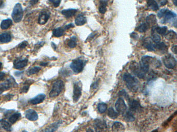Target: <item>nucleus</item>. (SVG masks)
<instances>
[{
	"mask_svg": "<svg viewBox=\"0 0 177 132\" xmlns=\"http://www.w3.org/2000/svg\"><path fill=\"white\" fill-rule=\"evenodd\" d=\"M123 79L126 83V86L131 92H135L139 89L140 84L138 80L130 73L126 72L123 77Z\"/></svg>",
	"mask_w": 177,
	"mask_h": 132,
	"instance_id": "nucleus-1",
	"label": "nucleus"
},
{
	"mask_svg": "<svg viewBox=\"0 0 177 132\" xmlns=\"http://www.w3.org/2000/svg\"><path fill=\"white\" fill-rule=\"evenodd\" d=\"M64 83L62 80H57L53 83L51 91H50L49 96L51 98H55L58 96L61 92L63 90Z\"/></svg>",
	"mask_w": 177,
	"mask_h": 132,
	"instance_id": "nucleus-2",
	"label": "nucleus"
},
{
	"mask_svg": "<svg viewBox=\"0 0 177 132\" xmlns=\"http://www.w3.org/2000/svg\"><path fill=\"white\" fill-rule=\"evenodd\" d=\"M24 15V10L22 5L20 3H17L14 7L12 10V19L16 23H18L22 21Z\"/></svg>",
	"mask_w": 177,
	"mask_h": 132,
	"instance_id": "nucleus-3",
	"label": "nucleus"
},
{
	"mask_svg": "<svg viewBox=\"0 0 177 132\" xmlns=\"http://www.w3.org/2000/svg\"><path fill=\"white\" fill-rule=\"evenodd\" d=\"M85 62L84 60L80 58H76L70 64V68L73 72L79 73L82 71Z\"/></svg>",
	"mask_w": 177,
	"mask_h": 132,
	"instance_id": "nucleus-4",
	"label": "nucleus"
},
{
	"mask_svg": "<svg viewBox=\"0 0 177 132\" xmlns=\"http://www.w3.org/2000/svg\"><path fill=\"white\" fill-rule=\"evenodd\" d=\"M162 62L165 67L168 69H174L176 66L177 61L175 57L171 54H168L162 57Z\"/></svg>",
	"mask_w": 177,
	"mask_h": 132,
	"instance_id": "nucleus-5",
	"label": "nucleus"
},
{
	"mask_svg": "<svg viewBox=\"0 0 177 132\" xmlns=\"http://www.w3.org/2000/svg\"><path fill=\"white\" fill-rule=\"evenodd\" d=\"M82 87L81 83L75 82L73 86V100L74 102H78L82 96Z\"/></svg>",
	"mask_w": 177,
	"mask_h": 132,
	"instance_id": "nucleus-6",
	"label": "nucleus"
},
{
	"mask_svg": "<svg viewBox=\"0 0 177 132\" xmlns=\"http://www.w3.org/2000/svg\"><path fill=\"white\" fill-rule=\"evenodd\" d=\"M96 132H108V127L106 121L103 120L97 119L94 123Z\"/></svg>",
	"mask_w": 177,
	"mask_h": 132,
	"instance_id": "nucleus-7",
	"label": "nucleus"
},
{
	"mask_svg": "<svg viewBox=\"0 0 177 132\" xmlns=\"http://www.w3.org/2000/svg\"><path fill=\"white\" fill-rule=\"evenodd\" d=\"M115 109L118 113L123 114L127 110V106L124 98L119 97L115 103Z\"/></svg>",
	"mask_w": 177,
	"mask_h": 132,
	"instance_id": "nucleus-8",
	"label": "nucleus"
},
{
	"mask_svg": "<svg viewBox=\"0 0 177 132\" xmlns=\"http://www.w3.org/2000/svg\"><path fill=\"white\" fill-rule=\"evenodd\" d=\"M163 17H164V19L162 20V23L163 24H165V23L169 22V21H170L171 20L176 19V14L175 12L166 8L165 14Z\"/></svg>",
	"mask_w": 177,
	"mask_h": 132,
	"instance_id": "nucleus-9",
	"label": "nucleus"
},
{
	"mask_svg": "<svg viewBox=\"0 0 177 132\" xmlns=\"http://www.w3.org/2000/svg\"><path fill=\"white\" fill-rule=\"evenodd\" d=\"M129 105L130 111L137 112L140 111L142 107L138 101L136 100H129Z\"/></svg>",
	"mask_w": 177,
	"mask_h": 132,
	"instance_id": "nucleus-10",
	"label": "nucleus"
},
{
	"mask_svg": "<svg viewBox=\"0 0 177 132\" xmlns=\"http://www.w3.org/2000/svg\"><path fill=\"white\" fill-rule=\"evenodd\" d=\"M25 117L30 121H35L38 119V115L35 111L33 109H28L25 113Z\"/></svg>",
	"mask_w": 177,
	"mask_h": 132,
	"instance_id": "nucleus-11",
	"label": "nucleus"
},
{
	"mask_svg": "<svg viewBox=\"0 0 177 132\" xmlns=\"http://www.w3.org/2000/svg\"><path fill=\"white\" fill-rule=\"evenodd\" d=\"M46 98V95L44 94H41L37 95L33 98H31L29 101V102L32 104L36 105L39 104L44 101Z\"/></svg>",
	"mask_w": 177,
	"mask_h": 132,
	"instance_id": "nucleus-12",
	"label": "nucleus"
},
{
	"mask_svg": "<svg viewBox=\"0 0 177 132\" xmlns=\"http://www.w3.org/2000/svg\"><path fill=\"white\" fill-rule=\"evenodd\" d=\"M61 123V122L60 121L53 123L51 125H49L48 127H46L45 129L42 130L40 132H55L58 129V127L60 125Z\"/></svg>",
	"mask_w": 177,
	"mask_h": 132,
	"instance_id": "nucleus-13",
	"label": "nucleus"
},
{
	"mask_svg": "<svg viewBox=\"0 0 177 132\" xmlns=\"http://www.w3.org/2000/svg\"><path fill=\"white\" fill-rule=\"evenodd\" d=\"M50 17V14L49 12H42L39 16L38 22L40 24L43 25L46 23V22L48 21Z\"/></svg>",
	"mask_w": 177,
	"mask_h": 132,
	"instance_id": "nucleus-14",
	"label": "nucleus"
},
{
	"mask_svg": "<svg viewBox=\"0 0 177 132\" xmlns=\"http://www.w3.org/2000/svg\"><path fill=\"white\" fill-rule=\"evenodd\" d=\"M28 63V60L25 58L22 60H18L14 63V67L16 69H20L25 67Z\"/></svg>",
	"mask_w": 177,
	"mask_h": 132,
	"instance_id": "nucleus-15",
	"label": "nucleus"
},
{
	"mask_svg": "<svg viewBox=\"0 0 177 132\" xmlns=\"http://www.w3.org/2000/svg\"><path fill=\"white\" fill-rule=\"evenodd\" d=\"M112 129L113 132H124L125 130V127L123 124L119 122H114Z\"/></svg>",
	"mask_w": 177,
	"mask_h": 132,
	"instance_id": "nucleus-16",
	"label": "nucleus"
},
{
	"mask_svg": "<svg viewBox=\"0 0 177 132\" xmlns=\"http://www.w3.org/2000/svg\"><path fill=\"white\" fill-rule=\"evenodd\" d=\"M78 12V10L70 8L68 10H64L61 11V14L67 18H69L74 16Z\"/></svg>",
	"mask_w": 177,
	"mask_h": 132,
	"instance_id": "nucleus-17",
	"label": "nucleus"
},
{
	"mask_svg": "<svg viewBox=\"0 0 177 132\" xmlns=\"http://www.w3.org/2000/svg\"><path fill=\"white\" fill-rule=\"evenodd\" d=\"M0 128L8 132H10L12 129L10 123L4 119L0 120Z\"/></svg>",
	"mask_w": 177,
	"mask_h": 132,
	"instance_id": "nucleus-18",
	"label": "nucleus"
},
{
	"mask_svg": "<svg viewBox=\"0 0 177 132\" xmlns=\"http://www.w3.org/2000/svg\"><path fill=\"white\" fill-rule=\"evenodd\" d=\"M12 40V36L9 33H3L0 34V42L2 43H8Z\"/></svg>",
	"mask_w": 177,
	"mask_h": 132,
	"instance_id": "nucleus-19",
	"label": "nucleus"
},
{
	"mask_svg": "<svg viewBox=\"0 0 177 132\" xmlns=\"http://www.w3.org/2000/svg\"><path fill=\"white\" fill-rule=\"evenodd\" d=\"M154 49H158L164 53H166L168 51V47L164 42L155 43L154 44Z\"/></svg>",
	"mask_w": 177,
	"mask_h": 132,
	"instance_id": "nucleus-20",
	"label": "nucleus"
},
{
	"mask_svg": "<svg viewBox=\"0 0 177 132\" xmlns=\"http://www.w3.org/2000/svg\"><path fill=\"white\" fill-rule=\"evenodd\" d=\"M86 22V18L83 14H79L76 18L75 20V23L78 26L83 25Z\"/></svg>",
	"mask_w": 177,
	"mask_h": 132,
	"instance_id": "nucleus-21",
	"label": "nucleus"
},
{
	"mask_svg": "<svg viewBox=\"0 0 177 132\" xmlns=\"http://www.w3.org/2000/svg\"><path fill=\"white\" fill-rule=\"evenodd\" d=\"M156 27H153L152 29V40L155 43L160 42L161 38L159 34H158L155 31Z\"/></svg>",
	"mask_w": 177,
	"mask_h": 132,
	"instance_id": "nucleus-22",
	"label": "nucleus"
},
{
	"mask_svg": "<svg viewBox=\"0 0 177 132\" xmlns=\"http://www.w3.org/2000/svg\"><path fill=\"white\" fill-rule=\"evenodd\" d=\"M147 6L150 10L153 11H156L159 9V6L158 2L154 0H150L147 1Z\"/></svg>",
	"mask_w": 177,
	"mask_h": 132,
	"instance_id": "nucleus-23",
	"label": "nucleus"
},
{
	"mask_svg": "<svg viewBox=\"0 0 177 132\" xmlns=\"http://www.w3.org/2000/svg\"><path fill=\"white\" fill-rule=\"evenodd\" d=\"M143 47L149 51H155L154 48V44L151 42L150 40L146 38L143 41Z\"/></svg>",
	"mask_w": 177,
	"mask_h": 132,
	"instance_id": "nucleus-24",
	"label": "nucleus"
},
{
	"mask_svg": "<svg viewBox=\"0 0 177 132\" xmlns=\"http://www.w3.org/2000/svg\"><path fill=\"white\" fill-rule=\"evenodd\" d=\"M146 23L148 25H155L157 23V19L155 14H151L147 16L146 18Z\"/></svg>",
	"mask_w": 177,
	"mask_h": 132,
	"instance_id": "nucleus-25",
	"label": "nucleus"
},
{
	"mask_svg": "<svg viewBox=\"0 0 177 132\" xmlns=\"http://www.w3.org/2000/svg\"><path fill=\"white\" fill-rule=\"evenodd\" d=\"M12 24V20L10 19L3 20L1 23V28L4 30L8 29Z\"/></svg>",
	"mask_w": 177,
	"mask_h": 132,
	"instance_id": "nucleus-26",
	"label": "nucleus"
},
{
	"mask_svg": "<svg viewBox=\"0 0 177 132\" xmlns=\"http://www.w3.org/2000/svg\"><path fill=\"white\" fill-rule=\"evenodd\" d=\"M108 1H100L99 2V11L101 14H104L107 11V6L108 5Z\"/></svg>",
	"mask_w": 177,
	"mask_h": 132,
	"instance_id": "nucleus-27",
	"label": "nucleus"
},
{
	"mask_svg": "<svg viewBox=\"0 0 177 132\" xmlns=\"http://www.w3.org/2000/svg\"><path fill=\"white\" fill-rule=\"evenodd\" d=\"M65 33V29L62 27H58L54 29L53 31V36L56 37H60L61 36H63Z\"/></svg>",
	"mask_w": 177,
	"mask_h": 132,
	"instance_id": "nucleus-28",
	"label": "nucleus"
},
{
	"mask_svg": "<svg viewBox=\"0 0 177 132\" xmlns=\"http://www.w3.org/2000/svg\"><path fill=\"white\" fill-rule=\"evenodd\" d=\"M20 117H21V114L20 113H15L12 115H11V116L9 118V122L11 124H14L19 119Z\"/></svg>",
	"mask_w": 177,
	"mask_h": 132,
	"instance_id": "nucleus-29",
	"label": "nucleus"
},
{
	"mask_svg": "<svg viewBox=\"0 0 177 132\" xmlns=\"http://www.w3.org/2000/svg\"><path fill=\"white\" fill-rule=\"evenodd\" d=\"M33 82L32 80H28L27 81L24 82V85L22 86V88L21 89V92L22 93H26L29 90V87L30 85Z\"/></svg>",
	"mask_w": 177,
	"mask_h": 132,
	"instance_id": "nucleus-30",
	"label": "nucleus"
},
{
	"mask_svg": "<svg viewBox=\"0 0 177 132\" xmlns=\"http://www.w3.org/2000/svg\"><path fill=\"white\" fill-rule=\"evenodd\" d=\"M167 27L164 26L162 27H155V31L156 33L159 35H161L162 36H165L167 31Z\"/></svg>",
	"mask_w": 177,
	"mask_h": 132,
	"instance_id": "nucleus-31",
	"label": "nucleus"
},
{
	"mask_svg": "<svg viewBox=\"0 0 177 132\" xmlns=\"http://www.w3.org/2000/svg\"><path fill=\"white\" fill-rule=\"evenodd\" d=\"M149 29V25L146 23H142L138 27H137L136 29L140 33H145Z\"/></svg>",
	"mask_w": 177,
	"mask_h": 132,
	"instance_id": "nucleus-32",
	"label": "nucleus"
},
{
	"mask_svg": "<svg viewBox=\"0 0 177 132\" xmlns=\"http://www.w3.org/2000/svg\"><path fill=\"white\" fill-rule=\"evenodd\" d=\"M124 119L126 121L129 122H133L135 119L133 113H131L130 111H128L127 112L125 113V114L124 115Z\"/></svg>",
	"mask_w": 177,
	"mask_h": 132,
	"instance_id": "nucleus-33",
	"label": "nucleus"
},
{
	"mask_svg": "<svg viewBox=\"0 0 177 132\" xmlns=\"http://www.w3.org/2000/svg\"><path fill=\"white\" fill-rule=\"evenodd\" d=\"M68 45L70 48H74L77 45V38L75 36H72L68 42Z\"/></svg>",
	"mask_w": 177,
	"mask_h": 132,
	"instance_id": "nucleus-34",
	"label": "nucleus"
},
{
	"mask_svg": "<svg viewBox=\"0 0 177 132\" xmlns=\"http://www.w3.org/2000/svg\"><path fill=\"white\" fill-rule=\"evenodd\" d=\"M108 115L110 118L113 119H115L118 117V113L114 111L113 107H110L108 110Z\"/></svg>",
	"mask_w": 177,
	"mask_h": 132,
	"instance_id": "nucleus-35",
	"label": "nucleus"
},
{
	"mask_svg": "<svg viewBox=\"0 0 177 132\" xmlns=\"http://www.w3.org/2000/svg\"><path fill=\"white\" fill-rule=\"evenodd\" d=\"M165 38L169 40H171L176 37V33L174 31H169L167 32V33L165 35Z\"/></svg>",
	"mask_w": 177,
	"mask_h": 132,
	"instance_id": "nucleus-36",
	"label": "nucleus"
},
{
	"mask_svg": "<svg viewBox=\"0 0 177 132\" xmlns=\"http://www.w3.org/2000/svg\"><path fill=\"white\" fill-rule=\"evenodd\" d=\"M41 70V68L39 67H34L31 68L28 71L27 73V75L30 76V75L37 73L38 72H40V71Z\"/></svg>",
	"mask_w": 177,
	"mask_h": 132,
	"instance_id": "nucleus-37",
	"label": "nucleus"
},
{
	"mask_svg": "<svg viewBox=\"0 0 177 132\" xmlns=\"http://www.w3.org/2000/svg\"><path fill=\"white\" fill-rule=\"evenodd\" d=\"M107 109V105L104 103H100L98 105V109L100 113L103 114L105 113Z\"/></svg>",
	"mask_w": 177,
	"mask_h": 132,
	"instance_id": "nucleus-38",
	"label": "nucleus"
},
{
	"mask_svg": "<svg viewBox=\"0 0 177 132\" xmlns=\"http://www.w3.org/2000/svg\"><path fill=\"white\" fill-rule=\"evenodd\" d=\"M119 96H121L120 98H128V94L126 93V92L125 90H121L119 91Z\"/></svg>",
	"mask_w": 177,
	"mask_h": 132,
	"instance_id": "nucleus-39",
	"label": "nucleus"
},
{
	"mask_svg": "<svg viewBox=\"0 0 177 132\" xmlns=\"http://www.w3.org/2000/svg\"><path fill=\"white\" fill-rule=\"evenodd\" d=\"M165 10H166V8H164V9H162V10H160L158 13V17L159 18H162L164 16V14H165Z\"/></svg>",
	"mask_w": 177,
	"mask_h": 132,
	"instance_id": "nucleus-40",
	"label": "nucleus"
},
{
	"mask_svg": "<svg viewBox=\"0 0 177 132\" xmlns=\"http://www.w3.org/2000/svg\"><path fill=\"white\" fill-rule=\"evenodd\" d=\"M49 2H50L52 3H53V6H54V7H58L59 6V4H60V3L61 2V1H59V0H53V1H49Z\"/></svg>",
	"mask_w": 177,
	"mask_h": 132,
	"instance_id": "nucleus-41",
	"label": "nucleus"
},
{
	"mask_svg": "<svg viewBox=\"0 0 177 132\" xmlns=\"http://www.w3.org/2000/svg\"><path fill=\"white\" fill-rule=\"evenodd\" d=\"M98 85H99V81L97 80L96 82H94L92 83V86H91V88L93 89H96L98 87Z\"/></svg>",
	"mask_w": 177,
	"mask_h": 132,
	"instance_id": "nucleus-42",
	"label": "nucleus"
},
{
	"mask_svg": "<svg viewBox=\"0 0 177 132\" xmlns=\"http://www.w3.org/2000/svg\"><path fill=\"white\" fill-rule=\"evenodd\" d=\"M27 45H28V43H27V41H24V42H22V43H20L18 45V48H19L20 49H24Z\"/></svg>",
	"mask_w": 177,
	"mask_h": 132,
	"instance_id": "nucleus-43",
	"label": "nucleus"
},
{
	"mask_svg": "<svg viewBox=\"0 0 177 132\" xmlns=\"http://www.w3.org/2000/svg\"><path fill=\"white\" fill-rule=\"evenodd\" d=\"M74 27V24H72V23H70V24L66 25L63 29H64L65 31L66 29H70V28H72V27Z\"/></svg>",
	"mask_w": 177,
	"mask_h": 132,
	"instance_id": "nucleus-44",
	"label": "nucleus"
},
{
	"mask_svg": "<svg viewBox=\"0 0 177 132\" xmlns=\"http://www.w3.org/2000/svg\"><path fill=\"white\" fill-rule=\"evenodd\" d=\"M96 33H92V34L90 35L89 37H88L87 38V39H86V41H87V40H90L91 39H92V38H94V37H95V35H96Z\"/></svg>",
	"mask_w": 177,
	"mask_h": 132,
	"instance_id": "nucleus-45",
	"label": "nucleus"
},
{
	"mask_svg": "<svg viewBox=\"0 0 177 132\" xmlns=\"http://www.w3.org/2000/svg\"><path fill=\"white\" fill-rule=\"evenodd\" d=\"M171 51L173 52V53H175V54H177V46L174 45L171 48Z\"/></svg>",
	"mask_w": 177,
	"mask_h": 132,
	"instance_id": "nucleus-46",
	"label": "nucleus"
},
{
	"mask_svg": "<svg viewBox=\"0 0 177 132\" xmlns=\"http://www.w3.org/2000/svg\"><path fill=\"white\" fill-rule=\"evenodd\" d=\"M5 73L2 72H0V81L4 79V77H5Z\"/></svg>",
	"mask_w": 177,
	"mask_h": 132,
	"instance_id": "nucleus-47",
	"label": "nucleus"
},
{
	"mask_svg": "<svg viewBox=\"0 0 177 132\" xmlns=\"http://www.w3.org/2000/svg\"><path fill=\"white\" fill-rule=\"evenodd\" d=\"M131 37L132 38H133L137 39V37H138V34H137L136 33L133 32V33H132L131 34Z\"/></svg>",
	"mask_w": 177,
	"mask_h": 132,
	"instance_id": "nucleus-48",
	"label": "nucleus"
},
{
	"mask_svg": "<svg viewBox=\"0 0 177 132\" xmlns=\"http://www.w3.org/2000/svg\"><path fill=\"white\" fill-rule=\"evenodd\" d=\"M168 3L167 1H161L160 2V5L161 6H164Z\"/></svg>",
	"mask_w": 177,
	"mask_h": 132,
	"instance_id": "nucleus-49",
	"label": "nucleus"
},
{
	"mask_svg": "<svg viewBox=\"0 0 177 132\" xmlns=\"http://www.w3.org/2000/svg\"><path fill=\"white\" fill-rule=\"evenodd\" d=\"M22 73H23V71H16V72H15V75L16 76H17V77H19L20 76V75L22 74Z\"/></svg>",
	"mask_w": 177,
	"mask_h": 132,
	"instance_id": "nucleus-50",
	"label": "nucleus"
},
{
	"mask_svg": "<svg viewBox=\"0 0 177 132\" xmlns=\"http://www.w3.org/2000/svg\"><path fill=\"white\" fill-rule=\"evenodd\" d=\"M47 63H45V62H43V63H41L40 65L42 66H46L47 65Z\"/></svg>",
	"mask_w": 177,
	"mask_h": 132,
	"instance_id": "nucleus-51",
	"label": "nucleus"
},
{
	"mask_svg": "<svg viewBox=\"0 0 177 132\" xmlns=\"http://www.w3.org/2000/svg\"><path fill=\"white\" fill-rule=\"evenodd\" d=\"M38 2V1H30V3H31L32 5H33L34 4H35V3H37Z\"/></svg>",
	"mask_w": 177,
	"mask_h": 132,
	"instance_id": "nucleus-52",
	"label": "nucleus"
},
{
	"mask_svg": "<svg viewBox=\"0 0 177 132\" xmlns=\"http://www.w3.org/2000/svg\"><path fill=\"white\" fill-rule=\"evenodd\" d=\"M86 132H94V131H93L92 129L89 128V129H88L87 131H86Z\"/></svg>",
	"mask_w": 177,
	"mask_h": 132,
	"instance_id": "nucleus-53",
	"label": "nucleus"
},
{
	"mask_svg": "<svg viewBox=\"0 0 177 132\" xmlns=\"http://www.w3.org/2000/svg\"><path fill=\"white\" fill-rule=\"evenodd\" d=\"M51 44H52V47H53V49H55V50H56V44H55V43H51Z\"/></svg>",
	"mask_w": 177,
	"mask_h": 132,
	"instance_id": "nucleus-54",
	"label": "nucleus"
},
{
	"mask_svg": "<svg viewBox=\"0 0 177 132\" xmlns=\"http://www.w3.org/2000/svg\"><path fill=\"white\" fill-rule=\"evenodd\" d=\"M173 3H174V4H175V5H176V6H177V0H175V1H173Z\"/></svg>",
	"mask_w": 177,
	"mask_h": 132,
	"instance_id": "nucleus-55",
	"label": "nucleus"
},
{
	"mask_svg": "<svg viewBox=\"0 0 177 132\" xmlns=\"http://www.w3.org/2000/svg\"><path fill=\"white\" fill-rule=\"evenodd\" d=\"M3 92H4V91H3L2 90V89L0 88V94H2Z\"/></svg>",
	"mask_w": 177,
	"mask_h": 132,
	"instance_id": "nucleus-56",
	"label": "nucleus"
},
{
	"mask_svg": "<svg viewBox=\"0 0 177 132\" xmlns=\"http://www.w3.org/2000/svg\"><path fill=\"white\" fill-rule=\"evenodd\" d=\"M151 132H158V130H155L153 131H152Z\"/></svg>",
	"mask_w": 177,
	"mask_h": 132,
	"instance_id": "nucleus-57",
	"label": "nucleus"
},
{
	"mask_svg": "<svg viewBox=\"0 0 177 132\" xmlns=\"http://www.w3.org/2000/svg\"><path fill=\"white\" fill-rule=\"evenodd\" d=\"M2 63L0 62V69H1V67H2Z\"/></svg>",
	"mask_w": 177,
	"mask_h": 132,
	"instance_id": "nucleus-58",
	"label": "nucleus"
}]
</instances>
